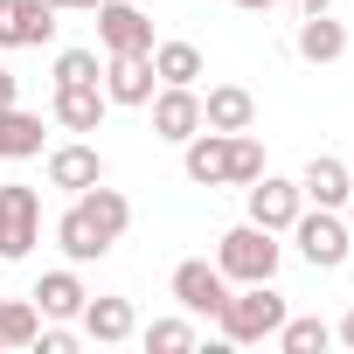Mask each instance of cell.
I'll list each match as a JSON object with an SVG mask.
<instances>
[{
  "instance_id": "obj_1",
  "label": "cell",
  "mask_w": 354,
  "mask_h": 354,
  "mask_svg": "<svg viewBox=\"0 0 354 354\" xmlns=\"http://www.w3.org/2000/svg\"><path fill=\"white\" fill-rule=\"evenodd\" d=\"M125 230H132V202L118 188H104V181L84 188V195H70V209L56 216V243H63L70 264H97Z\"/></svg>"
},
{
  "instance_id": "obj_2",
  "label": "cell",
  "mask_w": 354,
  "mask_h": 354,
  "mask_svg": "<svg viewBox=\"0 0 354 354\" xmlns=\"http://www.w3.org/2000/svg\"><path fill=\"white\" fill-rule=\"evenodd\" d=\"M285 292H271V278L264 285H236L230 299H223V313H216V326H223V340L230 347H257V340H271L278 326H285Z\"/></svg>"
},
{
  "instance_id": "obj_3",
  "label": "cell",
  "mask_w": 354,
  "mask_h": 354,
  "mask_svg": "<svg viewBox=\"0 0 354 354\" xmlns=\"http://www.w3.org/2000/svg\"><path fill=\"white\" fill-rule=\"evenodd\" d=\"M278 236L271 230H257L250 216L236 223V230H223V243H216V264H223V278L230 285H264V278H278Z\"/></svg>"
},
{
  "instance_id": "obj_4",
  "label": "cell",
  "mask_w": 354,
  "mask_h": 354,
  "mask_svg": "<svg viewBox=\"0 0 354 354\" xmlns=\"http://www.w3.org/2000/svg\"><path fill=\"white\" fill-rule=\"evenodd\" d=\"M285 236L299 243V257H306L313 271H340V264H347V250H354L347 216H340V209H313V202L299 209V223H292Z\"/></svg>"
},
{
  "instance_id": "obj_5",
  "label": "cell",
  "mask_w": 354,
  "mask_h": 354,
  "mask_svg": "<svg viewBox=\"0 0 354 354\" xmlns=\"http://www.w3.org/2000/svg\"><path fill=\"white\" fill-rule=\"evenodd\" d=\"M42 243V195L21 181H0V264H21Z\"/></svg>"
},
{
  "instance_id": "obj_6",
  "label": "cell",
  "mask_w": 354,
  "mask_h": 354,
  "mask_svg": "<svg viewBox=\"0 0 354 354\" xmlns=\"http://www.w3.org/2000/svg\"><path fill=\"white\" fill-rule=\"evenodd\" d=\"M167 292H174V306H181V313H195V319H216V313H223V299H230V278H223V264H209V257H188V264H174Z\"/></svg>"
},
{
  "instance_id": "obj_7",
  "label": "cell",
  "mask_w": 354,
  "mask_h": 354,
  "mask_svg": "<svg viewBox=\"0 0 354 354\" xmlns=\"http://www.w3.org/2000/svg\"><path fill=\"white\" fill-rule=\"evenodd\" d=\"M97 42H104V56H153V21L132 0H104L97 8Z\"/></svg>"
},
{
  "instance_id": "obj_8",
  "label": "cell",
  "mask_w": 354,
  "mask_h": 354,
  "mask_svg": "<svg viewBox=\"0 0 354 354\" xmlns=\"http://www.w3.org/2000/svg\"><path fill=\"white\" fill-rule=\"evenodd\" d=\"M243 195H250V223H257V230H271V236H285V230L299 223V209H306L299 181H278V174H257Z\"/></svg>"
},
{
  "instance_id": "obj_9",
  "label": "cell",
  "mask_w": 354,
  "mask_h": 354,
  "mask_svg": "<svg viewBox=\"0 0 354 354\" xmlns=\"http://www.w3.org/2000/svg\"><path fill=\"white\" fill-rule=\"evenodd\" d=\"M42 42H56L49 0H0V49H42Z\"/></svg>"
},
{
  "instance_id": "obj_10",
  "label": "cell",
  "mask_w": 354,
  "mask_h": 354,
  "mask_svg": "<svg viewBox=\"0 0 354 354\" xmlns=\"http://www.w3.org/2000/svg\"><path fill=\"white\" fill-rule=\"evenodd\" d=\"M153 132L174 139V146L195 139V132H202V91H195V84H160V91H153Z\"/></svg>"
},
{
  "instance_id": "obj_11",
  "label": "cell",
  "mask_w": 354,
  "mask_h": 354,
  "mask_svg": "<svg viewBox=\"0 0 354 354\" xmlns=\"http://www.w3.org/2000/svg\"><path fill=\"white\" fill-rule=\"evenodd\" d=\"M97 181H104V153H97L91 139L49 146V188H63V195H84V188H97Z\"/></svg>"
},
{
  "instance_id": "obj_12",
  "label": "cell",
  "mask_w": 354,
  "mask_h": 354,
  "mask_svg": "<svg viewBox=\"0 0 354 354\" xmlns=\"http://www.w3.org/2000/svg\"><path fill=\"white\" fill-rule=\"evenodd\" d=\"M181 174L195 188H223L230 181V132H195V139H181Z\"/></svg>"
},
{
  "instance_id": "obj_13",
  "label": "cell",
  "mask_w": 354,
  "mask_h": 354,
  "mask_svg": "<svg viewBox=\"0 0 354 354\" xmlns=\"http://www.w3.org/2000/svg\"><path fill=\"white\" fill-rule=\"evenodd\" d=\"M299 195H306L313 209H347V195H354V174H347V160H333V153H313V160H306V174H299Z\"/></svg>"
},
{
  "instance_id": "obj_14",
  "label": "cell",
  "mask_w": 354,
  "mask_h": 354,
  "mask_svg": "<svg viewBox=\"0 0 354 354\" xmlns=\"http://www.w3.org/2000/svg\"><path fill=\"white\" fill-rule=\"evenodd\" d=\"M160 77H153V56H104V97L111 104H153Z\"/></svg>"
},
{
  "instance_id": "obj_15",
  "label": "cell",
  "mask_w": 354,
  "mask_h": 354,
  "mask_svg": "<svg viewBox=\"0 0 354 354\" xmlns=\"http://www.w3.org/2000/svg\"><path fill=\"white\" fill-rule=\"evenodd\" d=\"M104 111H111L104 84H56V125L63 132H97Z\"/></svg>"
},
{
  "instance_id": "obj_16",
  "label": "cell",
  "mask_w": 354,
  "mask_h": 354,
  "mask_svg": "<svg viewBox=\"0 0 354 354\" xmlns=\"http://www.w3.org/2000/svg\"><path fill=\"white\" fill-rule=\"evenodd\" d=\"M77 326H84V340H97V347H118V340H132V333H139L132 299H84Z\"/></svg>"
},
{
  "instance_id": "obj_17",
  "label": "cell",
  "mask_w": 354,
  "mask_h": 354,
  "mask_svg": "<svg viewBox=\"0 0 354 354\" xmlns=\"http://www.w3.org/2000/svg\"><path fill=\"white\" fill-rule=\"evenodd\" d=\"M202 125H209V132H250V125H257V97H250L243 84H216V91L202 97Z\"/></svg>"
},
{
  "instance_id": "obj_18",
  "label": "cell",
  "mask_w": 354,
  "mask_h": 354,
  "mask_svg": "<svg viewBox=\"0 0 354 354\" xmlns=\"http://www.w3.org/2000/svg\"><path fill=\"white\" fill-rule=\"evenodd\" d=\"M28 299H35V313H42V319H77L91 292H84V278H77V264H63V271H42V285H35Z\"/></svg>"
},
{
  "instance_id": "obj_19",
  "label": "cell",
  "mask_w": 354,
  "mask_h": 354,
  "mask_svg": "<svg viewBox=\"0 0 354 354\" xmlns=\"http://www.w3.org/2000/svg\"><path fill=\"white\" fill-rule=\"evenodd\" d=\"M0 160H42V118L21 104H0Z\"/></svg>"
},
{
  "instance_id": "obj_20",
  "label": "cell",
  "mask_w": 354,
  "mask_h": 354,
  "mask_svg": "<svg viewBox=\"0 0 354 354\" xmlns=\"http://www.w3.org/2000/svg\"><path fill=\"white\" fill-rule=\"evenodd\" d=\"M292 49H299L306 63H340V56H347V28H340L333 15H306V21H299V42H292Z\"/></svg>"
},
{
  "instance_id": "obj_21",
  "label": "cell",
  "mask_w": 354,
  "mask_h": 354,
  "mask_svg": "<svg viewBox=\"0 0 354 354\" xmlns=\"http://www.w3.org/2000/svg\"><path fill=\"white\" fill-rule=\"evenodd\" d=\"M153 77L160 84H202V49L195 42H153Z\"/></svg>"
},
{
  "instance_id": "obj_22",
  "label": "cell",
  "mask_w": 354,
  "mask_h": 354,
  "mask_svg": "<svg viewBox=\"0 0 354 354\" xmlns=\"http://www.w3.org/2000/svg\"><path fill=\"white\" fill-rule=\"evenodd\" d=\"M35 326H42L35 299H0V354H15V347H35Z\"/></svg>"
},
{
  "instance_id": "obj_23",
  "label": "cell",
  "mask_w": 354,
  "mask_h": 354,
  "mask_svg": "<svg viewBox=\"0 0 354 354\" xmlns=\"http://www.w3.org/2000/svg\"><path fill=\"white\" fill-rule=\"evenodd\" d=\"M271 340H278L285 354H326V340H333V326H326V319H292V313H285V326H278Z\"/></svg>"
},
{
  "instance_id": "obj_24",
  "label": "cell",
  "mask_w": 354,
  "mask_h": 354,
  "mask_svg": "<svg viewBox=\"0 0 354 354\" xmlns=\"http://www.w3.org/2000/svg\"><path fill=\"white\" fill-rule=\"evenodd\" d=\"M264 174V139H250V132H230V181L223 188H250Z\"/></svg>"
},
{
  "instance_id": "obj_25",
  "label": "cell",
  "mask_w": 354,
  "mask_h": 354,
  "mask_svg": "<svg viewBox=\"0 0 354 354\" xmlns=\"http://www.w3.org/2000/svg\"><path fill=\"white\" fill-rule=\"evenodd\" d=\"M56 84H104L97 49H63V56H56Z\"/></svg>"
},
{
  "instance_id": "obj_26",
  "label": "cell",
  "mask_w": 354,
  "mask_h": 354,
  "mask_svg": "<svg viewBox=\"0 0 354 354\" xmlns=\"http://www.w3.org/2000/svg\"><path fill=\"white\" fill-rule=\"evenodd\" d=\"M146 347H153V354H188V347H195V326H188V319H153V326H146Z\"/></svg>"
},
{
  "instance_id": "obj_27",
  "label": "cell",
  "mask_w": 354,
  "mask_h": 354,
  "mask_svg": "<svg viewBox=\"0 0 354 354\" xmlns=\"http://www.w3.org/2000/svg\"><path fill=\"white\" fill-rule=\"evenodd\" d=\"M49 8H56V15H70V8H84V15H97L104 0H49Z\"/></svg>"
},
{
  "instance_id": "obj_28",
  "label": "cell",
  "mask_w": 354,
  "mask_h": 354,
  "mask_svg": "<svg viewBox=\"0 0 354 354\" xmlns=\"http://www.w3.org/2000/svg\"><path fill=\"white\" fill-rule=\"evenodd\" d=\"M236 8H250V15H271V8H292V0H236Z\"/></svg>"
},
{
  "instance_id": "obj_29",
  "label": "cell",
  "mask_w": 354,
  "mask_h": 354,
  "mask_svg": "<svg viewBox=\"0 0 354 354\" xmlns=\"http://www.w3.org/2000/svg\"><path fill=\"white\" fill-rule=\"evenodd\" d=\"M15 91H21V84H15V70H0V104H15Z\"/></svg>"
},
{
  "instance_id": "obj_30",
  "label": "cell",
  "mask_w": 354,
  "mask_h": 354,
  "mask_svg": "<svg viewBox=\"0 0 354 354\" xmlns=\"http://www.w3.org/2000/svg\"><path fill=\"white\" fill-rule=\"evenodd\" d=\"M333 340H340V347H354V313H347V319L333 326Z\"/></svg>"
},
{
  "instance_id": "obj_31",
  "label": "cell",
  "mask_w": 354,
  "mask_h": 354,
  "mask_svg": "<svg viewBox=\"0 0 354 354\" xmlns=\"http://www.w3.org/2000/svg\"><path fill=\"white\" fill-rule=\"evenodd\" d=\"M292 8H299V15H326V8H333V0H292Z\"/></svg>"
},
{
  "instance_id": "obj_32",
  "label": "cell",
  "mask_w": 354,
  "mask_h": 354,
  "mask_svg": "<svg viewBox=\"0 0 354 354\" xmlns=\"http://www.w3.org/2000/svg\"><path fill=\"white\" fill-rule=\"evenodd\" d=\"M340 216H347V236H354V195H347V209H340Z\"/></svg>"
}]
</instances>
